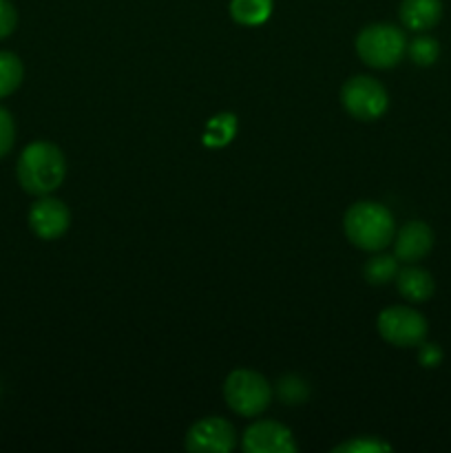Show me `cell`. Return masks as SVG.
I'll return each instance as SVG.
<instances>
[{
    "mask_svg": "<svg viewBox=\"0 0 451 453\" xmlns=\"http://www.w3.org/2000/svg\"><path fill=\"white\" fill-rule=\"evenodd\" d=\"M66 177L65 153L51 142H31L16 164V180L25 193L42 197L62 186Z\"/></svg>",
    "mask_w": 451,
    "mask_h": 453,
    "instance_id": "1",
    "label": "cell"
},
{
    "mask_svg": "<svg viewBox=\"0 0 451 453\" xmlns=\"http://www.w3.org/2000/svg\"><path fill=\"white\" fill-rule=\"evenodd\" d=\"M345 237L365 252H380L394 242L396 221L387 206L378 202H358L343 217Z\"/></svg>",
    "mask_w": 451,
    "mask_h": 453,
    "instance_id": "2",
    "label": "cell"
},
{
    "mask_svg": "<svg viewBox=\"0 0 451 453\" xmlns=\"http://www.w3.org/2000/svg\"><path fill=\"white\" fill-rule=\"evenodd\" d=\"M356 53L371 69H394L407 53V38L396 25L376 22L358 31Z\"/></svg>",
    "mask_w": 451,
    "mask_h": 453,
    "instance_id": "3",
    "label": "cell"
},
{
    "mask_svg": "<svg viewBox=\"0 0 451 453\" xmlns=\"http://www.w3.org/2000/svg\"><path fill=\"white\" fill-rule=\"evenodd\" d=\"M224 396L230 410L243 418H256L272 403V388L255 370L230 372L224 383Z\"/></svg>",
    "mask_w": 451,
    "mask_h": 453,
    "instance_id": "4",
    "label": "cell"
},
{
    "mask_svg": "<svg viewBox=\"0 0 451 453\" xmlns=\"http://www.w3.org/2000/svg\"><path fill=\"white\" fill-rule=\"evenodd\" d=\"M343 109L358 122H376L389 106L387 88L370 75H354L340 88Z\"/></svg>",
    "mask_w": 451,
    "mask_h": 453,
    "instance_id": "5",
    "label": "cell"
},
{
    "mask_svg": "<svg viewBox=\"0 0 451 453\" xmlns=\"http://www.w3.org/2000/svg\"><path fill=\"white\" fill-rule=\"evenodd\" d=\"M378 334L394 348H418L423 341H427V319L414 308L405 305H392L378 314Z\"/></svg>",
    "mask_w": 451,
    "mask_h": 453,
    "instance_id": "6",
    "label": "cell"
},
{
    "mask_svg": "<svg viewBox=\"0 0 451 453\" xmlns=\"http://www.w3.org/2000/svg\"><path fill=\"white\" fill-rule=\"evenodd\" d=\"M184 447L193 453H230L237 447V432L221 416H208L188 429Z\"/></svg>",
    "mask_w": 451,
    "mask_h": 453,
    "instance_id": "7",
    "label": "cell"
},
{
    "mask_svg": "<svg viewBox=\"0 0 451 453\" xmlns=\"http://www.w3.org/2000/svg\"><path fill=\"white\" fill-rule=\"evenodd\" d=\"M71 226V211L65 202L42 195L29 211V228L42 242L60 239Z\"/></svg>",
    "mask_w": 451,
    "mask_h": 453,
    "instance_id": "8",
    "label": "cell"
},
{
    "mask_svg": "<svg viewBox=\"0 0 451 453\" xmlns=\"http://www.w3.org/2000/svg\"><path fill=\"white\" fill-rule=\"evenodd\" d=\"M243 449L248 453H294V436L277 420H256L243 432Z\"/></svg>",
    "mask_w": 451,
    "mask_h": 453,
    "instance_id": "9",
    "label": "cell"
},
{
    "mask_svg": "<svg viewBox=\"0 0 451 453\" xmlns=\"http://www.w3.org/2000/svg\"><path fill=\"white\" fill-rule=\"evenodd\" d=\"M394 257L402 264H418L432 252L433 230L424 221H407L396 234H394Z\"/></svg>",
    "mask_w": 451,
    "mask_h": 453,
    "instance_id": "10",
    "label": "cell"
},
{
    "mask_svg": "<svg viewBox=\"0 0 451 453\" xmlns=\"http://www.w3.org/2000/svg\"><path fill=\"white\" fill-rule=\"evenodd\" d=\"M394 281H396V288L402 299L411 301V303H424L436 292V281H433L432 273L416 264H407L405 268L398 270Z\"/></svg>",
    "mask_w": 451,
    "mask_h": 453,
    "instance_id": "11",
    "label": "cell"
},
{
    "mask_svg": "<svg viewBox=\"0 0 451 453\" xmlns=\"http://www.w3.org/2000/svg\"><path fill=\"white\" fill-rule=\"evenodd\" d=\"M398 13L407 29L423 34L440 22L442 0H402Z\"/></svg>",
    "mask_w": 451,
    "mask_h": 453,
    "instance_id": "12",
    "label": "cell"
},
{
    "mask_svg": "<svg viewBox=\"0 0 451 453\" xmlns=\"http://www.w3.org/2000/svg\"><path fill=\"white\" fill-rule=\"evenodd\" d=\"M272 13V0H230V16L237 25H264Z\"/></svg>",
    "mask_w": 451,
    "mask_h": 453,
    "instance_id": "13",
    "label": "cell"
},
{
    "mask_svg": "<svg viewBox=\"0 0 451 453\" xmlns=\"http://www.w3.org/2000/svg\"><path fill=\"white\" fill-rule=\"evenodd\" d=\"M25 80V65L11 51H0V100L18 91Z\"/></svg>",
    "mask_w": 451,
    "mask_h": 453,
    "instance_id": "14",
    "label": "cell"
},
{
    "mask_svg": "<svg viewBox=\"0 0 451 453\" xmlns=\"http://www.w3.org/2000/svg\"><path fill=\"white\" fill-rule=\"evenodd\" d=\"M398 259L394 255H374L363 265V277L371 286H385L394 281L398 274Z\"/></svg>",
    "mask_w": 451,
    "mask_h": 453,
    "instance_id": "15",
    "label": "cell"
},
{
    "mask_svg": "<svg viewBox=\"0 0 451 453\" xmlns=\"http://www.w3.org/2000/svg\"><path fill=\"white\" fill-rule=\"evenodd\" d=\"M234 133H237V118L233 113H219L208 122L206 133H203V144L219 149V146L233 142Z\"/></svg>",
    "mask_w": 451,
    "mask_h": 453,
    "instance_id": "16",
    "label": "cell"
},
{
    "mask_svg": "<svg viewBox=\"0 0 451 453\" xmlns=\"http://www.w3.org/2000/svg\"><path fill=\"white\" fill-rule=\"evenodd\" d=\"M407 56L411 58L414 65L432 66L440 56V44L432 35H418L416 40H411V44H407Z\"/></svg>",
    "mask_w": 451,
    "mask_h": 453,
    "instance_id": "17",
    "label": "cell"
},
{
    "mask_svg": "<svg viewBox=\"0 0 451 453\" xmlns=\"http://www.w3.org/2000/svg\"><path fill=\"white\" fill-rule=\"evenodd\" d=\"M277 394L279 398H281V403H286V405H301V403L308 401L310 388L303 379L290 374V376H283V379L279 380Z\"/></svg>",
    "mask_w": 451,
    "mask_h": 453,
    "instance_id": "18",
    "label": "cell"
},
{
    "mask_svg": "<svg viewBox=\"0 0 451 453\" xmlns=\"http://www.w3.org/2000/svg\"><path fill=\"white\" fill-rule=\"evenodd\" d=\"M385 451H392V445H387V442L374 436L370 438L358 436L354 438V441L340 442L339 447H334V453H385Z\"/></svg>",
    "mask_w": 451,
    "mask_h": 453,
    "instance_id": "19",
    "label": "cell"
},
{
    "mask_svg": "<svg viewBox=\"0 0 451 453\" xmlns=\"http://www.w3.org/2000/svg\"><path fill=\"white\" fill-rule=\"evenodd\" d=\"M16 144V122L4 106H0V159L7 157Z\"/></svg>",
    "mask_w": 451,
    "mask_h": 453,
    "instance_id": "20",
    "label": "cell"
},
{
    "mask_svg": "<svg viewBox=\"0 0 451 453\" xmlns=\"http://www.w3.org/2000/svg\"><path fill=\"white\" fill-rule=\"evenodd\" d=\"M18 27V12L11 0H0V40L9 38Z\"/></svg>",
    "mask_w": 451,
    "mask_h": 453,
    "instance_id": "21",
    "label": "cell"
},
{
    "mask_svg": "<svg viewBox=\"0 0 451 453\" xmlns=\"http://www.w3.org/2000/svg\"><path fill=\"white\" fill-rule=\"evenodd\" d=\"M418 363L423 367H438L442 363V349L440 345L436 343H427V341H423V343L418 345Z\"/></svg>",
    "mask_w": 451,
    "mask_h": 453,
    "instance_id": "22",
    "label": "cell"
}]
</instances>
